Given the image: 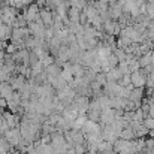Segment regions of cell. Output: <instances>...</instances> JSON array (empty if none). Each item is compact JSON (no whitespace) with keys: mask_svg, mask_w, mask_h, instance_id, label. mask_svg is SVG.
<instances>
[{"mask_svg":"<svg viewBox=\"0 0 154 154\" xmlns=\"http://www.w3.org/2000/svg\"><path fill=\"white\" fill-rule=\"evenodd\" d=\"M145 81H147V76H145L141 70H135V72L130 73V84H132L135 88L144 87V85H145Z\"/></svg>","mask_w":154,"mask_h":154,"instance_id":"obj_3","label":"cell"},{"mask_svg":"<svg viewBox=\"0 0 154 154\" xmlns=\"http://www.w3.org/2000/svg\"><path fill=\"white\" fill-rule=\"evenodd\" d=\"M115 120V117H114V109L112 108H103L100 109V123H102L103 126H106V124H111L112 121Z\"/></svg>","mask_w":154,"mask_h":154,"instance_id":"obj_4","label":"cell"},{"mask_svg":"<svg viewBox=\"0 0 154 154\" xmlns=\"http://www.w3.org/2000/svg\"><path fill=\"white\" fill-rule=\"evenodd\" d=\"M148 136L154 139V129H153V130H148Z\"/></svg>","mask_w":154,"mask_h":154,"instance_id":"obj_16","label":"cell"},{"mask_svg":"<svg viewBox=\"0 0 154 154\" xmlns=\"http://www.w3.org/2000/svg\"><path fill=\"white\" fill-rule=\"evenodd\" d=\"M5 138L6 141L9 142V145H14V147H18L23 136H21V132H20V127H12L9 129L6 133H5Z\"/></svg>","mask_w":154,"mask_h":154,"instance_id":"obj_2","label":"cell"},{"mask_svg":"<svg viewBox=\"0 0 154 154\" xmlns=\"http://www.w3.org/2000/svg\"><path fill=\"white\" fill-rule=\"evenodd\" d=\"M123 15V6L118 3V5H114V6H111L109 8V17L112 18V20H118L120 17Z\"/></svg>","mask_w":154,"mask_h":154,"instance_id":"obj_7","label":"cell"},{"mask_svg":"<svg viewBox=\"0 0 154 154\" xmlns=\"http://www.w3.org/2000/svg\"><path fill=\"white\" fill-rule=\"evenodd\" d=\"M12 94H14V88L11 85H8V84H2L0 85V97L2 99H5L8 102V100H11Z\"/></svg>","mask_w":154,"mask_h":154,"instance_id":"obj_6","label":"cell"},{"mask_svg":"<svg viewBox=\"0 0 154 154\" xmlns=\"http://www.w3.org/2000/svg\"><path fill=\"white\" fill-rule=\"evenodd\" d=\"M118 138H121V139H135V133H133V130H132V127L129 126V127H124L121 132H120V136Z\"/></svg>","mask_w":154,"mask_h":154,"instance_id":"obj_10","label":"cell"},{"mask_svg":"<svg viewBox=\"0 0 154 154\" xmlns=\"http://www.w3.org/2000/svg\"><path fill=\"white\" fill-rule=\"evenodd\" d=\"M138 61H139V66L141 67H147V66H151L154 63V55L151 51H148L147 54L138 57Z\"/></svg>","mask_w":154,"mask_h":154,"instance_id":"obj_5","label":"cell"},{"mask_svg":"<svg viewBox=\"0 0 154 154\" xmlns=\"http://www.w3.org/2000/svg\"><path fill=\"white\" fill-rule=\"evenodd\" d=\"M112 151L115 154H136L133 139L129 141V139H121V138H118V139L114 142Z\"/></svg>","mask_w":154,"mask_h":154,"instance_id":"obj_1","label":"cell"},{"mask_svg":"<svg viewBox=\"0 0 154 154\" xmlns=\"http://www.w3.org/2000/svg\"><path fill=\"white\" fill-rule=\"evenodd\" d=\"M87 118L91 120V121L99 123V120H100V109H88V115H87Z\"/></svg>","mask_w":154,"mask_h":154,"instance_id":"obj_11","label":"cell"},{"mask_svg":"<svg viewBox=\"0 0 154 154\" xmlns=\"http://www.w3.org/2000/svg\"><path fill=\"white\" fill-rule=\"evenodd\" d=\"M144 97V87H139V88H133L130 91V96H129V100H133V102H141Z\"/></svg>","mask_w":154,"mask_h":154,"instance_id":"obj_8","label":"cell"},{"mask_svg":"<svg viewBox=\"0 0 154 154\" xmlns=\"http://www.w3.org/2000/svg\"><path fill=\"white\" fill-rule=\"evenodd\" d=\"M106 60H108V64H109L111 67H115V66L120 63V61H118V58L115 57V54H114V52H111V54L108 55V58H106Z\"/></svg>","mask_w":154,"mask_h":154,"instance_id":"obj_13","label":"cell"},{"mask_svg":"<svg viewBox=\"0 0 154 154\" xmlns=\"http://www.w3.org/2000/svg\"><path fill=\"white\" fill-rule=\"evenodd\" d=\"M144 127H147L148 130H153L154 129V117H145L144 121H142Z\"/></svg>","mask_w":154,"mask_h":154,"instance_id":"obj_12","label":"cell"},{"mask_svg":"<svg viewBox=\"0 0 154 154\" xmlns=\"http://www.w3.org/2000/svg\"><path fill=\"white\" fill-rule=\"evenodd\" d=\"M36 12H38V11H36V8H35V6H32V8L29 9V12H27V20L35 18V17H36Z\"/></svg>","mask_w":154,"mask_h":154,"instance_id":"obj_14","label":"cell"},{"mask_svg":"<svg viewBox=\"0 0 154 154\" xmlns=\"http://www.w3.org/2000/svg\"><path fill=\"white\" fill-rule=\"evenodd\" d=\"M42 18H44V21H45L47 24H50V23H51V14H50V12H47V11H45V12H42Z\"/></svg>","mask_w":154,"mask_h":154,"instance_id":"obj_15","label":"cell"},{"mask_svg":"<svg viewBox=\"0 0 154 154\" xmlns=\"http://www.w3.org/2000/svg\"><path fill=\"white\" fill-rule=\"evenodd\" d=\"M2 118L5 120V123L8 124V127H9V129L15 127V126H17V123H18V118H17L14 114H11V112H5Z\"/></svg>","mask_w":154,"mask_h":154,"instance_id":"obj_9","label":"cell"}]
</instances>
